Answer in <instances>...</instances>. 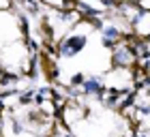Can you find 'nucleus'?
<instances>
[{"instance_id":"1","label":"nucleus","mask_w":150,"mask_h":137,"mask_svg":"<svg viewBox=\"0 0 150 137\" xmlns=\"http://www.w3.org/2000/svg\"><path fill=\"white\" fill-rule=\"evenodd\" d=\"M84 45H86V37H77V34H71V37L62 43V47H60V49H62L64 56H75V54H77Z\"/></svg>"},{"instance_id":"2","label":"nucleus","mask_w":150,"mask_h":137,"mask_svg":"<svg viewBox=\"0 0 150 137\" xmlns=\"http://www.w3.org/2000/svg\"><path fill=\"white\" fill-rule=\"evenodd\" d=\"M116 39H118V30L116 28H105L103 30V43L105 45H112Z\"/></svg>"},{"instance_id":"3","label":"nucleus","mask_w":150,"mask_h":137,"mask_svg":"<svg viewBox=\"0 0 150 137\" xmlns=\"http://www.w3.org/2000/svg\"><path fill=\"white\" fill-rule=\"evenodd\" d=\"M84 90L86 92H97L99 90V79H88L84 84Z\"/></svg>"}]
</instances>
